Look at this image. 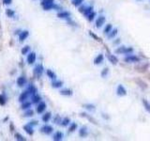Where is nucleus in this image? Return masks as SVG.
Segmentation results:
<instances>
[{
	"instance_id": "1",
	"label": "nucleus",
	"mask_w": 150,
	"mask_h": 141,
	"mask_svg": "<svg viewBox=\"0 0 150 141\" xmlns=\"http://www.w3.org/2000/svg\"><path fill=\"white\" fill-rule=\"evenodd\" d=\"M124 61H126L127 63H135V62H140V58L137 56L130 54L127 55V57H124Z\"/></svg>"
},
{
	"instance_id": "2",
	"label": "nucleus",
	"mask_w": 150,
	"mask_h": 141,
	"mask_svg": "<svg viewBox=\"0 0 150 141\" xmlns=\"http://www.w3.org/2000/svg\"><path fill=\"white\" fill-rule=\"evenodd\" d=\"M105 22H106V17L105 16H103V15L98 16V17L96 19V22H95V24H96V27L97 28H101L102 25L105 24Z\"/></svg>"
},
{
	"instance_id": "3",
	"label": "nucleus",
	"mask_w": 150,
	"mask_h": 141,
	"mask_svg": "<svg viewBox=\"0 0 150 141\" xmlns=\"http://www.w3.org/2000/svg\"><path fill=\"white\" fill-rule=\"evenodd\" d=\"M116 94L118 96H126L127 95V89H125L123 85H118L117 88H116Z\"/></svg>"
},
{
	"instance_id": "4",
	"label": "nucleus",
	"mask_w": 150,
	"mask_h": 141,
	"mask_svg": "<svg viewBox=\"0 0 150 141\" xmlns=\"http://www.w3.org/2000/svg\"><path fill=\"white\" fill-rule=\"evenodd\" d=\"M36 58H37V56H36V54H35L34 52L29 53L28 56H27V63L29 65L33 64V63H35V61H36Z\"/></svg>"
},
{
	"instance_id": "5",
	"label": "nucleus",
	"mask_w": 150,
	"mask_h": 141,
	"mask_svg": "<svg viewBox=\"0 0 150 141\" xmlns=\"http://www.w3.org/2000/svg\"><path fill=\"white\" fill-rule=\"evenodd\" d=\"M45 109H46V104H45L44 102H39L37 106L38 113H39V114H41V113H43V112L45 111Z\"/></svg>"
},
{
	"instance_id": "6",
	"label": "nucleus",
	"mask_w": 150,
	"mask_h": 141,
	"mask_svg": "<svg viewBox=\"0 0 150 141\" xmlns=\"http://www.w3.org/2000/svg\"><path fill=\"white\" fill-rule=\"evenodd\" d=\"M29 91L28 90H25V91H23L22 93H21V95L19 96V101L21 102V103H24V102H25L27 100V98H28V96H29Z\"/></svg>"
},
{
	"instance_id": "7",
	"label": "nucleus",
	"mask_w": 150,
	"mask_h": 141,
	"mask_svg": "<svg viewBox=\"0 0 150 141\" xmlns=\"http://www.w3.org/2000/svg\"><path fill=\"white\" fill-rule=\"evenodd\" d=\"M107 58H108V60L111 62L113 65H116L118 63V58L115 56V55L108 54L107 55Z\"/></svg>"
},
{
	"instance_id": "8",
	"label": "nucleus",
	"mask_w": 150,
	"mask_h": 141,
	"mask_svg": "<svg viewBox=\"0 0 150 141\" xmlns=\"http://www.w3.org/2000/svg\"><path fill=\"white\" fill-rule=\"evenodd\" d=\"M28 36H29V32H28L27 30H24V31H22V32L19 34V41L21 42H24L25 40H26Z\"/></svg>"
},
{
	"instance_id": "9",
	"label": "nucleus",
	"mask_w": 150,
	"mask_h": 141,
	"mask_svg": "<svg viewBox=\"0 0 150 141\" xmlns=\"http://www.w3.org/2000/svg\"><path fill=\"white\" fill-rule=\"evenodd\" d=\"M104 60V56L102 54H98L96 57H95V59H94V64L96 65H99L101 64Z\"/></svg>"
},
{
	"instance_id": "10",
	"label": "nucleus",
	"mask_w": 150,
	"mask_h": 141,
	"mask_svg": "<svg viewBox=\"0 0 150 141\" xmlns=\"http://www.w3.org/2000/svg\"><path fill=\"white\" fill-rule=\"evenodd\" d=\"M53 127L51 126V125H44V126L42 127L41 128V132L42 133H44V134H46V135H50L51 133H53Z\"/></svg>"
},
{
	"instance_id": "11",
	"label": "nucleus",
	"mask_w": 150,
	"mask_h": 141,
	"mask_svg": "<svg viewBox=\"0 0 150 141\" xmlns=\"http://www.w3.org/2000/svg\"><path fill=\"white\" fill-rule=\"evenodd\" d=\"M69 16H70V13L69 11H66V10H63V11L57 13V17L61 18V19H66V18H69Z\"/></svg>"
},
{
	"instance_id": "12",
	"label": "nucleus",
	"mask_w": 150,
	"mask_h": 141,
	"mask_svg": "<svg viewBox=\"0 0 150 141\" xmlns=\"http://www.w3.org/2000/svg\"><path fill=\"white\" fill-rule=\"evenodd\" d=\"M63 137H64V135H63V133L62 132H56V133H54V137H53V139L55 141H60L63 139Z\"/></svg>"
},
{
	"instance_id": "13",
	"label": "nucleus",
	"mask_w": 150,
	"mask_h": 141,
	"mask_svg": "<svg viewBox=\"0 0 150 141\" xmlns=\"http://www.w3.org/2000/svg\"><path fill=\"white\" fill-rule=\"evenodd\" d=\"M24 129H25V131L26 132L29 136H33L34 131H33V127L31 124H26V125H25V126H24Z\"/></svg>"
},
{
	"instance_id": "14",
	"label": "nucleus",
	"mask_w": 150,
	"mask_h": 141,
	"mask_svg": "<svg viewBox=\"0 0 150 141\" xmlns=\"http://www.w3.org/2000/svg\"><path fill=\"white\" fill-rule=\"evenodd\" d=\"M34 72H35V74H37L38 76L41 75V73L43 72V66H42L41 64H39L37 67L34 69Z\"/></svg>"
},
{
	"instance_id": "15",
	"label": "nucleus",
	"mask_w": 150,
	"mask_h": 141,
	"mask_svg": "<svg viewBox=\"0 0 150 141\" xmlns=\"http://www.w3.org/2000/svg\"><path fill=\"white\" fill-rule=\"evenodd\" d=\"M126 50H127L126 46H119L115 50V53L118 55H126Z\"/></svg>"
},
{
	"instance_id": "16",
	"label": "nucleus",
	"mask_w": 150,
	"mask_h": 141,
	"mask_svg": "<svg viewBox=\"0 0 150 141\" xmlns=\"http://www.w3.org/2000/svg\"><path fill=\"white\" fill-rule=\"evenodd\" d=\"M26 84V78L24 76H20L17 79V85L19 87H24Z\"/></svg>"
},
{
	"instance_id": "17",
	"label": "nucleus",
	"mask_w": 150,
	"mask_h": 141,
	"mask_svg": "<svg viewBox=\"0 0 150 141\" xmlns=\"http://www.w3.org/2000/svg\"><path fill=\"white\" fill-rule=\"evenodd\" d=\"M87 135H88V132H87V129L85 127H83V128L79 130V136H81V137H85Z\"/></svg>"
},
{
	"instance_id": "18",
	"label": "nucleus",
	"mask_w": 150,
	"mask_h": 141,
	"mask_svg": "<svg viewBox=\"0 0 150 141\" xmlns=\"http://www.w3.org/2000/svg\"><path fill=\"white\" fill-rule=\"evenodd\" d=\"M39 102H41V97L39 94H35L32 95V104H39Z\"/></svg>"
},
{
	"instance_id": "19",
	"label": "nucleus",
	"mask_w": 150,
	"mask_h": 141,
	"mask_svg": "<svg viewBox=\"0 0 150 141\" xmlns=\"http://www.w3.org/2000/svg\"><path fill=\"white\" fill-rule=\"evenodd\" d=\"M60 94H61V95H64V96H72V90H70V89H62V90H60Z\"/></svg>"
},
{
	"instance_id": "20",
	"label": "nucleus",
	"mask_w": 150,
	"mask_h": 141,
	"mask_svg": "<svg viewBox=\"0 0 150 141\" xmlns=\"http://www.w3.org/2000/svg\"><path fill=\"white\" fill-rule=\"evenodd\" d=\"M51 118H52L51 112H47V113H45V114L42 116V120L44 121V122H48V121L51 119Z\"/></svg>"
},
{
	"instance_id": "21",
	"label": "nucleus",
	"mask_w": 150,
	"mask_h": 141,
	"mask_svg": "<svg viewBox=\"0 0 150 141\" xmlns=\"http://www.w3.org/2000/svg\"><path fill=\"white\" fill-rule=\"evenodd\" d=\"M46 74L48 75V77H49V78H51V79H53V80L56 79V75H55V73L53 72L52 70H47Z\"/></svg>"
},
{
	"instance_id": "22",
	"label": "nucleus",
	"mask_w": 150,
	"mask_h": 141,
	"mask_svg": "<svg viewBox=\"0 0 150 141\" xmlns=\"http://www.w3.org/2000/svg\"><path fill=\"white\" fill-rule=\"evenodd\" d=\"M117 33H118V29H112V31L110 33H109L108 35H107V37H108V39H113V38L116 37V35H117Z\"/></svg>"
},
{
	"instance_id": "23",
	"label": "nucleus",
	"mask_w": 150,
	"mask_h": 141,
	"mask_svg": "<svg viewBox=\"0 0 150 141\" xmlns=\"http://www.w3.org/2000/svg\"><path fill=\"white\" fill-rule=\"evenodd\" d=\"M53 87L55 88V89H58V88H61L62 86H63V82L60 81V80H54V82H53Z\"/></svg>"
},
{
	"instance_id": "24",
	"label": "nucleus",
	"mask_w": 150,
	"mask_h": 141,
	"mask_svg": "<svg viewBox=\"0 0 150 141\" xmlns=\"http://www.w3.org/2000/svg\"><path fill=\"white\" fill-rule=\"evenodd\" d=\"M27 90L29 91V93L31 94V95H35V94H37V92H38L37 88L35 87L34 85H31V86L28 88V89H27Z\"/></svg>"
},
{
	"instance_id": "25",
	"label": "nucleus",
	"mask_w": 150,
	"mask_h": 141,
	"mask_svg": "<svg viewBox=\"0 0 150 141\" xmlns=\"http://www.w3.org/2000/svg\"><path fill=\"white\" fill-rule=\"evenodd\" d=\"M143 104H144V106H145V110H146L148 113H150V103L149 102H148L147 100L143 99Z\"/></svg>"
},
{
	"instance_id": "26",
	"label": "nucleus",
	"mask_w": 150,
	"mask_h": 141,
	"mask_svg": "<svg viewBox=\"0 0 150 141\" xmlns=\"http://www.w3.org/2000/svg\"><path fill=\"white\" fill-rule=\"evenodd\" d=\"M96 15H97V13L93 10L91 13H89V14L86 16V18H87V20H88L89 22H92V21L95 20V17H96Z\"/></svg>"
},
{
	"instance_id": "27",
	"label": "nucleus",
	"mask_w": 150,
	"mask_h": 141,
	"mask_svg": "<svg viewBox=\"0 0 150 141\" xmlns=\"http://www.w3.org/2000/svg\"><path fill=\"white\" fill-rule=\"evenodd\" d=\"M69 123H70V119H69V118H64L63 119H61V122H60V124L64 127L68 126Z\"/></svg>"
},
{
	"instance_id": "28",
	"label": "nucleus",
	"mask_w": 150,
	"mask_h": 141,
	"mask_svg": "<svg viewBox=\"0 0 150 141\" xmlns=\"http://www.w3.org/2000/svg\"><path fill=\"white\" fill-rule=\"evenodd\" d=\"M92 11H93V7H92V6H86L85 10H84V11L83 13L84 14V16H87V15H88L89 13H91Z\"/></svg>"
},
{
	"instance_id": "29",
	"label": "nucleus",
	"mask_w": 150,
	"mask_h": 141,
	"mask_svg": "<svg viewBox=\"0 0 150 141\" xmlns=\"http://www.w3.org/2000/svg\"><path fill=\"white\" fill-rule=\"evenodd\" d=\"M112 29H113V25H112L111 24H108V25H106L105 28H104V34L108 35L109 33L112 31Z\"/></svg>"
},
{
	"instance_id": "30",
	"label": "nucleus",
	"mask_w": 150,
	"mask_h": 141,
	"mask_svg": "<svg viewBox=\"0 0 150 141\" xmlns=\"http://www.w3.org/2000/svg\"><path fill=\"white\" fill-rule=\"evenodd\" d=\"M30 106H31V103L30 102H24L22 104V109H24V110H27V109H29Z\"/></svg>"
},
{
	"instance_id": "31",
	"label": "nucleus",
	"mask_w": 150,
	"mask_h": 141,
	"mask_svg": "<svg viewBox=\"0 0 150 141\" xmlns=\"http://www.w3.org/2000/svg\"><path fill=\"white\" fill-rule=\"evenodd\" d=\"M54 0H42L41 6L42 7H45V6L51 5V4H54Z\"/></svg>"
},
{
	"instance_id": "32",
	"label": "nucleus",
	"mask_w": 150,
	"mask_h": 141,
	"mask_svg": "<svg viewBox=\"0 0 150 141\" xmlns=\"http://www.w3.org/2000/svg\"><path fill=\"white\" fill-rule=\"evenodd\" d=\"M84 108L89 110V111H94L95 109H96V106L94 105V104H84Z\"/></svg>"
},
{
	"instance_id": "33",
	"label": "nucleus",
	"mask_w": 150,
	"mask_h": 141,
	"mask_svg": "<svg viewBox=\"0 0 150 141\" xmlns=\"http://www.w3.org/2000/svg\"><path fill=\"white\" fill-rule=\"evenodd\" d=\"M77 127H78V125H77V124L75 123V122H72V123L70 124L69 128V132L72 133V132H74L75 130H77Z\"/></svg>"
},
{
	"instance_id": "34",
	"label": "nucleus",
	"mask_w": 150,
	"mask_h": 141,
	"mask_svg": "<svg viewBox=\"0 0 150 141\" xmlns=\"http://www.w3.org/2000/svg\"><path fill=\"white\" fill-rule=\"evenodd\" d=\"M108 73H109V69L108 68H104L102 71H101V77H103V78H105L107 75H108Z\"/></svg>"
},
{
	"instance_id": "35",
	"label": "nucleus",
	"mask_w": 150,
	"mask_h": 141,
	"mask_svg": "<svg viewBox=\"0 0 150 141\" xmlns=\"http://www.w3.org/2000/svg\"><path fill=\"white\" fill-rule=\"evenodd\" d=\"M6 14L9 16V17H14V15H15V11L13 10H6Z\"/></svg>"
},
{
	"instance_id": "36",
	"label": "nucleus",
	"mask_w": 150,
	"mask_h": 141,
	"mask_svg": "<svg viewBox=\"0 0 150 141\" xmlns=\"http://www.w3.org/2000/svg\"><path fill=\"white\" fill-rule=\"evenodd\" d=\"M72 4H73L74 6H76V7H79V6H81L82 4H83L84 0H72Z\"/></svg>"
},
{
	"instance_id": "37",
	"label": "nucleus",
	"mask_w": 150,
	"mask_h": 141,
	"mask_svg": "<svg viewBox=\"0 0 150 141\" xmlns=\"http://www.w3.org/2000/svg\"><path fill=\"white\" fill-rule=\"evenodd\" d=\"M15 138L17 139V140H21V141L25 140V137H24L22 135H20V134H15Z\"/></svg>"
},
{
	"instance_id": "38",
	"label": "nucleus",
	"mask_w": 150,
	"mask_h": 141,
	"mask_svg": "<svg viewBox=\"0 0 150 141\" xmlns=\"http://www.w3.org/2000/svg\"><path fill=\"white\" fill-rule=\"evenodd\" d=\"M33 114H34V112H33V110H31V109H27V111H25V116L26 117H30V116H33Z\"/></svg>"
},
{
	"instance_id": "39",
	"label": "nucleus",
	"mask_w": 150,
	"mask_h": 141,
	"mask_svg": "<svg viewBox=\"0 0 150 141\" xmlns=\"http://www.w3.org/2000/svg\"><path fill=\"white\" fill-rule=\"evenodd\" d=\"M6 104V99L5 97L0 94V105H5Z\"/></svg>"
},
{
	"instance_id": "40",
	"label": "nucleus",
	"mask_w": 150,
	"mask_h": 141,
	"mask_svg": "<svg viewBox=\"0 0 150 141\" xmlns=\"http://www.w3.org/2000/svg\"><path fill=\"white\" fill-rule=\"evenodd\" d=\"M29 50H30V48H29V46H25V47H24L22 49V54L23 55H26L27 53L29 52Z\"/></svg>"
},
{
	"instance_id": "41",
	"label": "nucleus",
	"mask_w": 150,
	"mask_h": 141,
	"mask_svg": "<svg viewBox=\"0 0 150 141\" xmlns=\"http://www.w3.org/2000/svg\"><path fill=\"white\" fill-rule=\"evenodd\" d=\"M61 119H60V117L56 116V117H55V119H54V123H59V122H61Z\"/></svg>"
},
{
	"instance_id": "42",
	"label": "nucleus",
	"mask_w": 150,
	"mask_h": 141,
	"mask_svg": "<svg viewBox=\"0 0 150 141\" xmlns=\"http://www.w3.org/2000/svg\"><path fill=\"white\" fill-rule=\"evenodd\" d=\"M11 1H12V0H3V3L6 4V5H8V4H10Z\"/></svg>"
},
{
	"instance_id": "43",
	"label": "nucleus",
	"mask_w": 150,
	"mask_h": 141,
	"mask_svg": "<svg viewBox=\"0 0 150 141\" xmlns=\"http://www.w3.org/2000/svg\"><path fill=\"white\" fill-rule=\"evenodd\" d=\"M113 43H115V44H118V43H120V40H119V39H117V41H115V42H113Z\"/></svg>"
}]
</instances>
